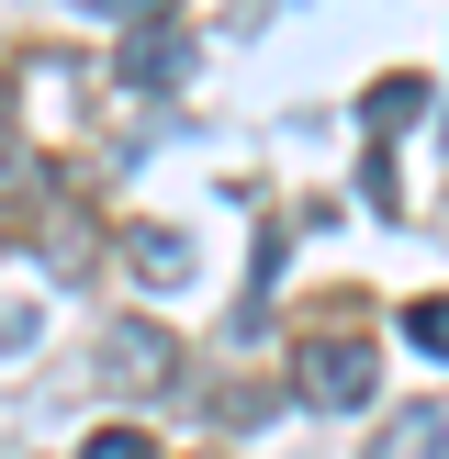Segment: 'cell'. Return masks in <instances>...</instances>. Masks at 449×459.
<instances>
[{"instance_id":"obj_1","label":"cell","mask_w":449,"mask_h":459,"mask_svg":"<svg viewBox=\"0 0 449 459\" xmlns=\"http://www.w3.org/2000/svg\"><path fill=\"white\" fill-rule=\"evenodd\" d=\"M371 381H382L371 336H314V348H304V403H326V415H359Z\"/></svg>"},{"instance_id":"obj_2","label":"cell","mask_w":449,"mask_h":459,"mask_svg":"<svg viewBox=\"0 0 449 459\" xmlns=\"http://www.w3.org/2000/svg\"><path fill=\"white\" fill-rule=\"evenodd\" d=\"M124 79H135V90H180V79H191V45H180V34L124 45Z\"/></svg>"},{"instance_id":"obj_3","label":"cell","mask_w":449,"mask_h":459,"mask_svg":"<svg viewBox=\"0 0 449 459\" xmlns=\"http://www.w3.org/2000/svg\"><path fill=\"white\" fill-rule=\"evenodd\" d=\"M112 381H135V393L169 381V336H157V325H124V336H112Z\"/></svg>"},{"instance_id":"obj_4","label":"cell","mask_w":449,"mask_h":459,"mask_svg":"<svg viewBox=\"0 0 449 459\" xmlns=\"http://www.w3.org/2000/svg\"><path fill=\"white\" fill-rule=\"evenodd\" d=\"M371 459H449V415H427V403H416L404 426H382V448H371Z\"/></svg>"},{"instance_id":"obj_5","label":"cell","mask_w":449,"mask_h":459,"mask_svg":"<svg viewBox=\"0 0 449 459\" xmlns=\"http://www.w3.org/2000/svg\"><path fill=\"white\" fill-rule=\"evenodd\" d=\"M416 112H427V79H382V90H371V134L416 124Z\"/></svg>"},{"instance_id":"obj_6","label":"cell","mask_w":449,"mask_h":459,"mask_svg":"<svg viewBox=\"0 0 449 459\" xmlns=\"http://www.w3.org/2000/svg\"><path fill=\"white\" fill-rule=\"evenodd\" d=\"M135 247H146V281H191V247H180L169 224H146V236H135Z\"/></svg>"},{"instance_id":"obj_7","label":"cell","mask_w":449,"mask_h":459,"mask_svg":"<svg viewBox=\"0 0 449 459\" xmlns=\"http://www.w3.org/2000/svg\"><path fill=\"white\" fill-rule=\"evenodd\" d=\"M404 336H416L427 359H449V303H404Z\"/></svg>"},{"instance_id":"obj_8","label":"cell","mask_w":449,"mask_h":459,"mask_svg":"<svg viewBox=\"0 0 449 459\" xmlns=\"http://www.w3.org/2000/svg\"><path fill=\"white\" fill-rule=\"evenodd\" d=\"M79 459H157V448H146V437H135V426H101V437H90Z\"/></svg>"},{"instance_id":"obj_9","label":"cell","mask_w":449,"mask_h":459,"mask_svg":"<svg viewBox=\"0 0 449 459\" xmlns=\"http://www.w3.org/2000/svg\"><path fill=\"white\" fill-rule=\"evenodd\" d=\"M79 12H112V22H169L180 0H79Z\"/></svg>"},{"instance_id":"obj_10","label":"cell","mask_w":449,"mask_h":459,"mask_svg":"<svg viewBox=\"0 0 449 459\" xmlns=\"http://www.w3.org/2000/svg\"><path fill=\"white\" fill-rule=\"evenodd\" d=\"M0 101H12V79H0Z\"/></svg>"}]
</instances>
